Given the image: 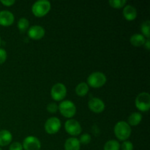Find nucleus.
<instances>
[{
	"instance_id": "f257e3e1",
	"label": "nucleus",
	"mask_w": 150,
	"mask_h": 150,
	"mask_svg": "<svg viewBox=\"0 0 150 150\" xmlns=\"http://www.w3.org/2000/svg\"><path fill=\"white\" fill-rule=\"evenodd\" d=\"M114 134L116 137L120 141H125L129 139L131 135V127L125 121H120L114 126Z\"/></svg>"
},
{
	"instance_id": "f03ea898",
	"label": "nucleus",
	"mask_w": 150,
	"mask_h": 150,
	"mask_svg": "<svg viewBox=\"0 0 150 150\" xmlns=\"http://www.w3.org/2000/svg\"><path fill=\"white\" fill-rule=\"evenodd\" d=\"M51 7V4L48 0H39L35 1L32 7V13L37 17H42L48 14Z\"/></svg>"
},
{
	"instance_id": "7ed1b4c3",
	"label": "nucleus",
	"mask_w": 150,
	"mask_h": 150,
	"mask_svg": "<svg viewBox=\"0 0 150 150\" xmlns=\"http://www.w3.org/2000/svg\"><path fill=\"white\" fill-rule=\"evenodd\" d=\"M106 76L104 73L101 72H94L88 76V86L93 88H100L106 83Z\"/></svg>"
},
{
	"instance_id": "20e7f679",
	"label": "nucleus",
	"mask_w": 150,
	"mask_h": 150,
	"mask_svg": "<svg viewBox=\"0 0 150 150\" xmlns=\"http://www.w3.org/2000/svg\"><path fill=\"white\" fill-rule=\"evenodd\" d=\"M136 106L140 111L146 112L150 108V95L148 92H142L137 95L135 100Z\"/></svg>"
},
{
	"instance_id": "39448f33",
	"label": "nucleus",
	"mask_w": 150,
	"mask_h": 150,
	"mask_svg": "<svg viewBox=\"0 0 150 150\" xmlns=\"http://www.w3.org/2000/svg\"><path fill=\"white\" fill-rule=\"evenodd\" d=\"M59 110L62 116L66 118H71L76 114V107L70 100H63L58 106Z\"/></svg>"
},
{
	"instance_id": "423d86ee",
	"label": "nucleus",
	"mask_w": 150,
	"mask_h": 150,
	"mask_svg": "<svg viewBox=\"0 0 150 150\" xmlns=\"http://www.w3.org/2000/svg\"><path fill=\"white\" fill-rule=\"evenodd\" d=\"M67 95V88L63 83H57L51 89V98L56 101H61Z\"/></svg>"
},
{
	"instance_id": "0eeeda50",
	"label": "nucleus",
	"mask_w": 150,
	"mask_h": 150,
	"mask_svg": "<svg viewBox=\"0 0 150 150\" xmlns=\"http://www.w3.org/2000/svg\"><path fill=\"white\" fill-rule=\"evenodd\" d=\"M61 126L62 124L59 119H58L57 117H51L45 122L44 127H45V130L46 131V133L52 135L58 133L59 130L61 128Z\"/></svg>"
},
{
	"instance_id": "6e6552de",
	"label": "nucleus",
	"mask_w": 150,
	"mask_h": 150,
	"mask_svg": "<svg viewBox=\"0 0 150 150\" xmlns=\"http://www.w3.org/2000/svg\"><path fill=\"white\" fill-rule=\"evenodd\" d=\"M64 128L68 134L73 136H79L82 131L80 123L77 120H73V119H70L66 121L65 124H64Z\"/></svg>"
},
{
	"instance_id": "1a4fd4ad",
	"label": "nucleus",
	"mask_w": 150,
	"mask_h": 150,
	"mask_svg": "<svg viewBox=\"0 0 150 150\" xmlns=\"http://www.w3.org/2000/svg\"><path fill=\"white\" fill-rule=\"evenodd\" d=\"M22 146L25 150H40L41 148V143L37 137L29 136L25 138Z\"/></svg>"
},
{
	"instance_id": "9d476101",
	"label": "nucleus",
	"mask_w": 150,
	"mask_h": 150,
	"mask_svg": "<svg viewBox=\"0 0 150 150\" xmlns=\"http://www.w3.org/2000/svg\"><path fill=\"white\" fill-rule=\"evenodd\" d=\"M88 106L92 112L96 114H100L105 109V103L102 100L98 98H91L88 103Z\"/></svg>"
},
{
	"instance_id": "9b49d317",
	"label": "nucleus",
	"mask_w": 150,
	"mask_h": 150,
	"mask_svg": "<svg viewBox=\"0 0 150 150\" xmlns=\"http://www.w3.org/2000/svg\"><path fill=\"white\" fill-rule=\"evenodd\" d=\"M45 29L39 25H34L28 30V35L32 40H40L45 35Z\"/></svg>"
},
{
	"instance_id": "f8f14e48",
	"label": "nucleus",
	"mask_w": 150,
	"mask_h": 150,
	"mask_svg": "<svg viewBox=\"0 0 150 150\" xmlns=\"http://www.w3.org/2000/svg\"><path fill=\"white\" fill-rule=\"evenodd\" d=\"M14 15L8 10L0 11V25L3 26H10L14 22Z\"/></svg>"
},
{
	"instance_id": "ddd939ff",
	"label": "nucleus",
	"mask_w": 150,
	"mask_h": 150,
	"mask_svg": "<svg viewBox=\"0 0 150 150\" xmlns=\"http://www.w3.org/2000/svg\"><path fill=\"white\" fill-rule=\"evenodd\" d=\"M123 16L127 21H133L137 17V10L136 7L130 4H127L123 9Z\"/></svg>"
},
{
	"instance_id": "4468645a",
	"label": "nucleus",
	"mask_w": 150,
	"mask_h": 150,
	"mask_svg": "<svg viewBox=\"0 0 150 150\" xmlns=\"http://www.w3.org/2000/svg\"><path fill=\"white\" fill-rule=\"evenodd\" d=\"M12 140H13V136L9 130H0V146H7L10 144Z\"/></svg>"
},
{
	"instance_id": "2eb2a0df",
	"label": "nucleus",
	"mask_w": 150,
	"mask_h": 150,
	"mask_svg": "<svg viewBox=\"0 0 150 150\" xmlns=\"http://www.w3.org/2000/svg\"><path fill=\"white\" fill-rule=\"evenodd\" d=\"M81 144L79 139L76 138H69L64 143V149L65 150H80Z\"/></svg>"
},
{
	"instance_id": "dca6fc26",
	"label": "nucleus",
	"mask_w": 150,
	"mask_h": 150,
	"mask_svg": "<svg viewBox=\"0 0 150 150\" xmlns=\"http://www.w3.org/2000/svg\"><path fill=\"white\" fill-rule=\"evenodd\" d=\"M146 38L143 35L139 33L133 35L130 37V43L135 47H139L142 46V45H144L145 42H146Z\"/></svg>"
},
{
	"instance_id": "f3484780",
	"label": "nucleus",
	"mask_w": 150,
	"mask_h": 150,
	"mask_svg": "<svg viewBox=\"0 0 150 150\" xmlns=\"http://www.w3.org/2000/svg\"><path fill=\"white\" fill-rule=\"evenodd\" d=\"M142 120V115L139 112H134L130 114L128 117L127 124L131 126H136L140 124Z\"/></svg>"
},
{
	"instance_id": "a211bd4d",
	"label": "nucleus",
	"mask_w": 150,
	"mask_h": 150,
	"mask_svg": "<svg viewBox=\"0 0 150 150\" xmlns=\"http://www.w3.org/2000/svg\"><path fill=\"white\" fill-rule=\"evenodd\" d=\"M89 92V86L85 82L79 83L76 87V93L78 96L83 97Z\"/></svg>"
},
{
	"instance_id": "6ab92c4d",
	"label": "nucleus",
	"mask_w": 150,
	"mask_h": 150,
	"mask_svg": "<svg viewBox=\"0 0 150 150\" xmlns=\"http://www.w3.org/2000/svg\"><path fill=\"white\" fill-rule=\"evenodd\" d=\"M104 150H120V144L116 140H109L105 144Z\"/></svg>"
},
{
	"instance_id": "aec40b11",
	"label": "nucleus",
	"mask_w": 150,
	"mask_h": 150,
	"mask_svg": "<svg viewBox=\"0 0 150 150\" xmlns=\"http://www.w3.org/2000/svg\"><path fill=\"white\" fill-rule=\"evenodd\" d=\"M18 28L20 30V32H24L28 29L29 26V21L26 18H21L18 21Z\"/></svg>"
},
{
	"instance_id": "412c9836",
	"label": "nucleus",
	"mask_w": 150,
	"mask_h": 150,
	"mask_svg": "<svg viewBox=\"0 0 150 150\" xmlns=\"http://www.w3.org/2000/svg\"><path fill=\"white\" fill-rule=\"evenodd\" d=\"M150 21H146L143 22L141 26V30H142V34L145 38H147L148 39L150 37Z\"/></svg>"
},
{
	"instance_id": "4be33fe9",
	"label": "nucleus",
	"mask_w": 150,
	"mask_h": 150,
	"mask_svg": "<svg viewBox=\"0 0 150 150\" xmlns=\"http://www.w3.org/2000/svg\"><path fill=\"white\" fill-rule=\"evenodd\" d=\"M110 5L114 8H121L127 3L126 0H111L108 1Z\"/></svg>"
},
{
	"instance_id": "5701e85b",
	"label": "nucleus",
	"mask_w": 150,
	"mask_h": 150,
	"mask_svg": "<svg viewBox=\"0 0 150 150\" xmlns=\"http://www.w3.org/2000/svg\"><path fill=\"white\" fill-rule=\"evenodd\" d=\"M91 139H92V137H91V136L89 133H84V134L81 136L80 139L79 141L80 144L81 143L83 144H88L90 143Z\"/></svg>"
},
{
	"instance_id": "b1692460",
	"label": "nucleus",
	"mask_w": 150,
	"mask_h": 150,
	"mask_svg": "<svg viewBox=\"0 0 150 150\" xmlns=\"http://www.w3.org/2000/svg\"><path fill=\"white\" fill-rule=\"evenodd\" d=\"M122 150H133V144L129 141H125L120 146Z\"/></svg>"
},
{
	"instance_id": "393cba45",
	"label": "nucleus",
	"mask_w": 150,
	"mask_h": 150,
	"mask_svg": "<svg viewBox=\"0 0 150 150\" xmlns=\"http://www.w3.org/2000/svg\"><path fill=\"white\" fill-rule=\"evenodd\" d=\"M58 110V105L55 103H48L47 105V111L51 114H54Z\"/></svg>"
},
{
	"instance_id": "a878e982",
	"label": "nucleus",
	"mask_w": 150,
	"mask_h": 150,
	"mask_svg": "<svg viewBox=\"0 0 150 150\" xmlns=\"http://www.w3.org/2000/svg\"><path fill=\"white\" fill-rule=\"evenodd\" d=\"M9 150H23V146L20 142H13L10 145Z\"/></svg>"
},
{
	"instance_id": "bb28decb",
	"label": "nucleus",
	"mask_w": 150,
	"mask_h": 150,
	"mask_svg": "<svg viewBox=\"0 0 150 150\" xmlns=\"http://www.w3.org/2000/svg\"><path fill=\"white\" fill-rule=\"evenodd\" d=\"M7 52L4 48H0V64H2L7 59Z\"/></svg>"
},
{
	"instance_id": "cd10ccee",
	"label": "nucleus",
	"mask_w": 150,
	"mask_h": 150,
	"mask_svg": "<svg viewBox=\"0 0 150 150\" xmlns=\"http://www.w3.org/2000/svg\"><path fill=\"white\" fill-rule=\"evenodd\" d=\"M16 1L14 0H1V3L4 5L7 6V7H10V6L13 5Z\"/></svg>"
},
{
	"instance_id": "c85d7f7f",
	"label": "nucleus",
	"mask_w": 150,
	"mask_h": 150,
	"mask_svg": "<svg viewBox=\"0 0 150 150\" xmlns=\"http://www.w3.org/2000/svg\"><path fill=\"white\" fill-rule=\"evenodd\" d=\"M150 42H149V39H147L146 40V42H145V43H144V46L146 47V49L147 50H149L150 49Z\"/></svg>"
},
{
	"instance_id": "c756f323",
	"label": "nucleus",
	"mask_w": 150,
	"mask_h": 150,
	"mask_svg": "<svg viewBox=\"0 0 150 150\" xmlns=\"http://www.w3.org/2000/svg\"><path fill=\"white\" fill-rule=\"evenodd\" d=\"M1 38H0V45H1Z\"/></svg>"
},
{
	"instance_id": "7c9ffc66",
	"label": "nucleus",
	"mask_w": 150,
	"mask_h": 150,
	"mask_svg": "<svg viewBox=\"0 0 150 150\" xmlns=\"http://www.w3.org/2000/svg\"><path fill=\"white\" fill-rule=\"evenodd\" d=\"M0 150H2V149H1V147H0Z\"/></svg>"
}]
</instances>
